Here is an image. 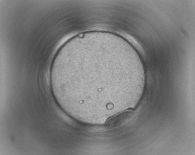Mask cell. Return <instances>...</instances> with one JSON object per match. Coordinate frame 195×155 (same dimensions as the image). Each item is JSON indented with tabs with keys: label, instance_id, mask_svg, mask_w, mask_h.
I'll use <instances>...</instances> for the list:
<instances>
[{
	"label": "cell",
	"instance_id": "1",
	"mask_svg": "<svg viewBox=\"0 0 195 155\" xmlns=\"http://www.w3.org/2000/svg\"><path fill=\"white\" fill-rule=\"evenodd\" d=\"M124 112L116 114L108 119L106 123V126L114 128L119 126L124 122L126 117Z\"/></svg>",
	"mask_w": 195,
	"mask_h": 155
}]
</instances>
